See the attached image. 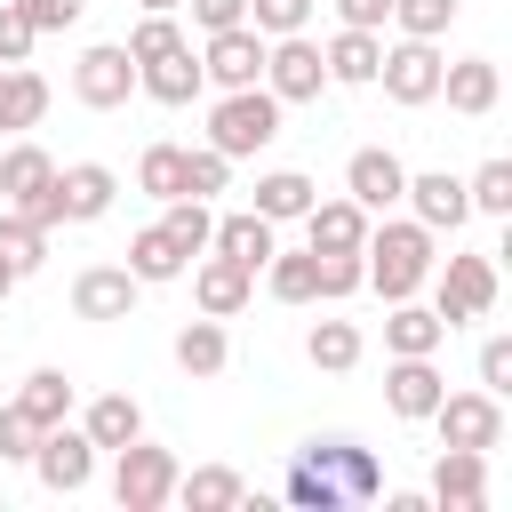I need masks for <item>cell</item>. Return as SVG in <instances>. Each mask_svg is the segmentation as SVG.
<instances>
[{
  "instance_id": "cell-37",
  "label": "cell",
  "mask_w": 512,
  "mask_h": 512,
  "mask_svg": "<svg viewBox=\"0 0 512 512\" xmlns=\"http://www.w3.org/2000/svg\"><path fill=\"white\" fill-rule=\"evenodd\" d=\"M128 272H136L144 288H160V280H184V256H176V240H168L160 224H144V232L128 240Z\"/></svg>"
},
{
  "instance_id": "cell-8",
  "label": "cell",
  "mask_w": 512,
  "mask_h": 512,
  "mask_svg": "<svg viewBox=\"0 0 512 512\" xmlns=\"http://www.w3.org/2000/svg\"><path fill=\"white\" fill-rule=\"evenodd\" d=\"M424 424L440 432V448H504V400L496 392H440V408Z\"/></svg>"
},
{
  "instance_id": "cell-41",
  "label": "cell",
  "mask_w": 512,
  "mask_h": 512,
  "mask_svg": "<svg viewBox=\"0 0 512 512\" xmlns=\"http://www.w3.org/2000/svg\"><path fill=\"white\" fill-rule=\"evenodd\" d=\"M184 192H192V200L232 192V160H224L216 144H184Z\"/></svg>"
},
{
  "instance_id": "cell-4",
  "label": "cell",
  "mask_w": 512,
  "mask_h": 512,
  "mask_svg": "<svg viewBox=\"0 0 512 512\" xmlns=\"http://www.w3.org/2000/svg\"><path fill=\"white\" fill-rule=\"evenodd\" d=\"M176 496V448H160V440H128V448H112V504L120 512H160Z\"/></svg>"
},
{
  "instance_id": "cell-52",
  "label": "cell",
  "mask_w": 512,
  "mask_h": 512,
  "mask_svg": "<svg viewBox=\"0 0 512 512\" xmlns=\"http://www.w3.org/2000/svg\"><path fill=\"white\" fill-rule=\"evenodd\" d=\"M8 288H16V272H8V264H0V296H8Z\"/></svg>"
},
{
  "instance_id": "cell-6",
  "label": "cell",
  "mask_w": 512,
  "mask_h": 512,
  "mask_svg": "<svg viewBox=\"0 0 512 512\" xmlns=\"http://www.w3.org/2000/svg\"><path fill=\"white\" fill-rule=\"evenodd\" d=\"M440 40H392L384 48V64H376V88L400 104V112H424V104H440Z\"/></svg>"
},
{
  "instance_id": "cell-49",
  "label": "cell",
  "mask_w": 512,
  "mask_h": 512,
  "mask_svg": "<svg viewBox=\"0 0 512 512\" xmlns=\"http://www.w3.org/2000/svg\"><path fill=\"white\" fill-rule=\"evenodd\" d=\"M200 32H224V24H248V0H184Z\"/></svg>"
},
{
  "instance_id": "cell-21",
  "label": "cell",
  "mask_w": 512,
  "mask_h": 512,
  "mask_svg": "<svg viewBox=\"0 0 512 512\" xmlns=\"http://www.w3.org/2000/svg\"><path fill=\"white\" fill-rule=\"evenodd\" d=\"M320 64H328V88H376V64H384V32L336 24V40L320 48Z\"/></svg>"
},
{
  "instance_id": "cell-38",
  "label": "cell",
  "mask_w": 512,
  "mask_h": 512,
  "mask_svg": "<svg viewBox=\"0 0 512 512\" xmlns=\"http://www.w3.org/2000/svg\"><path fill=\"white\" fill-rule=\"evenodd\" d=\"M280 496H288V504H304V512H344L336 480H328V472H320V464H312L304 448L288 456V480H280Z\"/></svg>"
},
{
  "instance_id": "cell-46",
  "label": "cell",
  "mask_w": 512,
  "mask_h": 512,
  "mask_svg": "<svg viewBox=\"0 0 512 512\" xmlns=\"http://www.w3.org/2000/svg\"><path fill=\"white\" fill-rule=\"evenodd\" d=\"M16 8H24L32 32H72V24L88 16V0H16Z\"/></svg>"
},
{
  "instance_id": "cell-3",
  "label": "cell",
  "mask_w": 512,
  "mask_h": 512,
  "mask_svg": "<svg viewBox=\"0 0 512 512\" xmlns=\"http://www.w3.org/2000/svg\"><path fill=\"white\" fill-rule=\"evenodd\" d=\"M0 208L32 216L40 232H56V224H64V200H56V160H48L32 136L0 152Z\"/></svg>"
},
{
  "instance_id": "cell-26",
  "label": "cell",
  "mask_w": 512,
  "mask_h": 512,
  "mask_svg": "<svg viewBox=\"0 0 512 512\" xmlns=\"http://www.w3.org/2000/svg\"><path fill=\"white\" fill-rule=\"evenodd\" d=\"M312 200H320V184H312L304 168H264V176H256V200H248V208H256L264 224H296V216H304Z\"/></svg>"
},
{
  "instance_id": "cell-23",
  "label": "cell",
  "mask_w": 512,
  "mask_h": 512,
  "mask_svg": "<svg viewBox=\"0 0 512 512\" xmlns=\"http://www.w3.org/2000/svg\"><path fill=\"white\" fill-rule=\"evenodd\" d=\"M296 224H304V248H360L376 216H368V208H360L352 192H336V200H312V208H304Z\"/></svg>"
},
{
  "instance_id": "cell-27",
  "label": "cell",
  "mask_w": 512,
  "mask_h": 512,
  "mask_svg": "<svg viewBox=\"0 0 512 512\" xmlns=\"http://www.w3.org/2000/svg\"><path fill=\"white\" fill-rule=\"evenodd\" d=\"M80 432L96 440V456H104V448H128V440L144 432V408H136V392H96V400L80 408Z\"/></svg>"
},
{
  "instance_id": "cell-2",
  "label": "cell",
  "mask_w": 512,
  "mask_h": 512,
  "mask_svg": "<svg viewBox=\"0 0 512 512\" xmlns=\"http://www.w3.org/2000/svg\"><path fill=\"white\" fill-rule=\"evenodd\" d=\"M280 112H288V104H280L264 80H256V88H224V96L208 104V144H216L224 160H256V152L280 136Z\"/></svg>"
},
{
  "instance_id": "cell-17",
  "label": "cell",
  "mask_w": 512,
  "mask_h": 512,
  "mask_svg": "<svg viewBox=\"0 0 512 512\" xmlns=\"http://www.w3.org/2000/svg\"><path fill=\"white\" fill-rule=\"evenodd\" d=\"M400 208H408L424 232H456V224L472 216V200H464V176H448V168H424V176H408Z\"/></svg>"
},
{
  "instance_id": "cell-51",
  "label": "cell",
  "mask_w": 512,
  "mask_h": 512,
  "mask_svg": "<svg viewBox=\"0 0 512 512\" xmlns=\"http://www.w3.org/2000/svg\"><path fill=\"white\" fill-rule=\"evenodd\" d=\"M136 8H144V16H176L184 0H136Z\"/></svg>"
},
{
  "instance_id": "cell-48",
  "label": "cell",
  "mask_w": 512,
  "mask_h": 512,
  "mask_svg": "<svg viewBox=\"0 0 512 512\" xmlns=\"http://www.w3.org/2000/svg\"><path fill=\"white\" fill-rule=\"evenodd\" d=\"M32 40H40V32L24 24V8H16V0H0V64H24V56H32Z\"/></svg>"
},
{
  "instance_id": "cell-45",
  "label": "cell",
  "mask_w": 512,
  "mask_h": 512,
  "mask_svg": "<svg viewBox=\"0 0 512 512\" xmlns=\"http://www.w3.org/2000/svg\"><path fill=\"white\" fill-rule=\"evenodd\" d=\"M32 448H40V424L8 400V408H0V464H32Z\"/></svg>"
},
{
  "instance_id": "cell-35",
  "label": "cell",
  "mask_w": 512,
  "mask_h": 512,
  "mask_svg": "<svg viewBox=\"0 0 512 512\" xmlns=\"http://www.w3.org/2000/svg\"><path fill=\"white\" fill-rule=\"evenodd\" d=\"M0 264H8L16 280H32V272L48 264V232H40L32 216H16V208H0Z\"/></svg>"
},
{
  "instance_id": "cell-1",
  "label": "cell",
  "mask_w": 512,
  "mask_h": 512,
  "mask_svg": "<svg viewBox=\"0 0 512 512\" xmlns=\"http://www.w3.org/2000/svg\"><path fill=\"white\" fill-rule=\"evenodd\" d=\"M360 264H368V288L384 296V304H400V296H416L424 280H432V264H440V232H424L416 216H376L368 224V240H360Z\"/></svg>"
},
{
  "instance_id": "cell-7",
  "label": "cell",
  "mask_w": 512,
  "mask_h": 512,
  "mask_svg": "<svg viewBox=\"0 0 512 512\" xmlns=\"http://www.w3.org/2000/svg\"><path fill=\"white\" fill-rule=\"evenodd\" d=\"M264 88H272L280 104H320V88H328L320 40H312V32H280V40H264Z\"/></svg>"
},
{
  "instance_id": "cell-39",
  "label": "cell",
  "mask_w": 512,
  "mask_h": 512,
  "mask_svg": "<svg viewBox=\"0 0 512 512\" xmlns=\"http://www.w3.org/2000/svg\"><path fill=\"white\" fill-rule=\"evenodd\" d=\"M464 200H472V216H512V160H480L464 176Z\"/></svg>"
},
{
  "instance_id": "cell-20",
  "label": "cell",
  "mask_w": 512,
  "mask_h": 512,
  "mask_svg": "<svg viewBox=\"0 0 512 512\" xmlns=\"http://www.w3.org/2000/svg\"><path fill=\"white\" fill-rule=\"evenodd\" d=\"M56 200H64V224H96V216H112L120 176L104 160H72V168H56Z\"/></svg>"
},
{
  "instance_id": "cell-50",
  "label": "cell",
  "mask_w": 512,
  "mask_h": 512,
  "mask_svg": "<svg viewBox=\"0 0 512 512\" xmlns=\"http://www.w3.org/2000/svg\"><path fill=\"white\" fill-rule=\"evenodd\" d=\"M336 24H360V32H384V24H392V0H336Z\"/></svg>"
},
{
  "instance_id": "cell-15",
  "label": "cell",
  "mask_w": 512,
  "mask_h": 512,
  "mask_svg": "<svg viewBox=\"0 0 512 512\" xmlns=\"http://www.w3.org/2000/svg\"><path fill=\"white\" fill-rule=\"evenodd\" d=\"M184 272H192V304H200L208 320H232V312L256 296V272H248V264H232V256H216V248H208V256H192Z\"/></svg>"
},
{
  "instance_id": "cell-5",
  "label": "cell",
  "mask_w": 512,
  "mask_h": 512,
  "mask_svg": "<svg viewBox=\"0 0 512 512\" xmlns=\"http://www.w3.org/2000/svg\"><path fill=\"white\" fill-rule=\"evenodd\" d=\"M432 312H440L448 328H464V320H488V312H496V264H488L480 248H464V256H440V264H432Z\"/></svg>"
},
{
  "instance_id": "cell-28",
  "label": "cell",
  "mask_w": 512,
  "mask_h": 512,
  "mask_svg": "<svg viewBox=\"0 0 512 512\" xmlns=\"http://www.w3.org/2000/svg\"><path fill=\"white\" fill-rule=\"evenodd\" d=\"M40 120H48V80H40L32 64H0V128L24 136V128H40Z\"/></svg>"
},
{
  "instance_id": "cell-9",
  "label": "cell",
  "mask_w": 512,
  "mask_h": 512,
  "mask_svg": "<svg viewBox=\"0 0 512 512\" xmlns=\"http://www.w3.org/2000/svg\"><path fill=\"white\" fill-rule=\"evenodd\" d=\"M32 480H40L48 496H80V488L96 480V440H88L80 424H48L40 448H32Z\"/></svg>"
},
{
  "instance_id": "cell-42",
  "label": "cell",
  "mask_w": 512,
  "mask_h": 512,
  "mask_svg": "<svg viewBox=\"0 0 512 512\" xmlns=\"http://www.w3.org/2000/svg\"><path fill=\"white\" fill-rule=\"evenodd\" d=\"M392 24H400V40H448L456 0H392Z\"/></svg>"
},
{
  "instance_id": "cell-11",
  "label": "cell",
  "mask_w": 512,
  "mask_h": 512,
  "mask_svg": "<svg viewBox=\"0 0 512 512\" xmlns=\"http://www.w3.org/2000/svg\"><path fill=\"white\" fill-rule=\"evenodd\" d=\"M200 80L224 96V88H256L264 80V32L256 24H224V32H208V48H200Z\"/></svg>"
},
{
  "instance_id": "cell-31",
  "label": "cell",
  "mask_w": 512,
  "mask_h": 512,
  "mask_svg": "<svg viewBox=\"0 0 512 512\" xmlns=\"http://www.w3.org/2000/svg\"><path fill=\"white\" fill-rule=\"evenodd\" d=\"M360 352H368V336H360L352 320H312V328H304V360H312V368H328V376L360 368Z\"/></svg>"
},
{
  "instance_id": "cell-47",
  "label": "cell",
  "mask_w": 512,
  "mask_h": 512,
  "mask_svg": "<svg viewBox=\"0 0 512 512\" xmlns=\"http://www.w3.org/2000/svg\"><path fill=\"white\" fill-rule=\"evenodd\" d=\"M480 392H496V400L512 392V336H488L480 344Z\"/></svg>"
},
{
  "instance_id": "cell-36",
  "label": "cell",
  "mask_w": 512,
  "mask_h": 512,
  "mask_svg": "<svg viewBox=\"0 0 512 512\" xmlns=\"http://www.w3.org/2000/svg\"><path fill=\"white\" fill-rule=\"evenodd\" d=\"M136 192L144 200H184V144H144L136 152Z\"/></svg>"
},
{
  "instance_id": "cell-16",
  "label": "cell",
  "mask_w": 512,
  "mask_h": 512,
  "mask_svg": "<svg viewBox=\"0 0 512 512\" xmlns=\"http://www.w3.org/2000/svg\"><path fill=\"white\" fill-rule=\"evenodd\" d=\"M440 392H448V376L432 368V352H408V360L384 368V408H392L400 424H424V416L440 408Z\"/></svg>"
},
{
  "instance_id": "cell-25",
  "label": "cell",
  "mask_w": 512,
  "mask_h": 512,
  "mask_svg": "<svg viewBox=\"0 0 512 512\" xmlns=\"http://www.w3.org/2000/svg\"><path fill=\"white\" fill-rule=\"evenodd\" d=\"M440 344H448V320H440L432 304H416V296L384 304V352H392V360H408V352H440Z\"/></svg>"
},
{
  "instance_id": "cell-30",
  "label": "cell",
  "mask_w": 512,
  "mask_h": 512,
  "mask_svg": "<svg viewBox=\"0 0 512 512\" xmlns=\"http://www.w3.org/2000/svg\"><path fill=\"white\" fill-rule=\"evenodd\" d=\"M160 232L176 240V256L192 264V256H208V232H216V200H160Z\"/></svg>"
},
{
  "instance_id": "cell-14",
  "label": "cell",
  "mask_w": 512,
  "mask_h": 512,
  "mask_svg": "<svg viewBox=\"0 0 512 512\" xmlns=\"http://www.w3.org/2000/svg\"><path fill=\"white\" fill-rule=\"evenodd\" d=\"M344 192H352L368 216H384V208H400V192H408V160L384 152V144H360V152L344 160Z\"/></svg>"
},
{
  "instance_id": "cell-29",
  "label": "cell",
  "mask_w": 512,
  "mask_h": 512,
  "mask_svg": "<svg viewBox=\"0 0 512 512\" xmlns=\"http://www.w3.org/2000/svg\"><path fill=\"white\" fill-rule=\"evenodd\" d=\"M168 352H176V368H184V376H224L232 336H224V320H208V312H200V320H184V328H176V344H168Z\"/></svg>"
},
{
  "instance_id": "cell-40",
  "label": "cell",
  "mask_w": 512,
  "mask_h": 512,
  "mask_svg": "<svg viewBox=\"0 0 512 512\" xmlns=\"http://www.w3.org/2000/svg\"><path fill=\"white\" fill-rule=\"evenodd\" d=\"M312 272H320V296H328V304L368 288V264H360V248H312Z\"/></svg>"
},
{
  "instance_id": "cell-34",
  "label": "cell",
  "mask_w": 512,
  "mask_h": 512,
  "mask_svg": "<svg viewBox=\"0 0 512 512\" xmlns=\"http://www.w3.org/2000/svg\"><path fill=\"white\" fill-rule=\"evenodd\" d=\"M16 408H24L40 432L64 424V416H72V376H64V368H32V376L16 384Z\"/></svg>"
},
{
  "instance_id": "cell-10",
  "label": "cell",
  "mask_w": 512,
  "mask_h": 512,
  "mask_svg": "<svg viewBox=\"0 0 512 512\" xmlns=\"http://www.w3.org/2000/svg\"><path fill=\"white\" fill-rule=\"evenodd\" d=\"M72 96H80L88 112H120V104L136 96V56H128L120 40L80 48V64H72Z\"/></svg>"
},
{
  "instance_id": "cell-19",
  "label": "cell",
  "mask_w": 512,
  "mask_h": 512,
  "mask_svg": "<svg viewBox=\"0 0 512 512\" xmlns=\"http://www.w3.org/2000/svg\"><path fill=\"white\" fill-rule=\"evenodd\" d=\"M440 96H448V112H464V120H488V112H496V96H504V72H496V56H456V64H440Z\"/></svg>"
},
{
  "instance_id": "cell-33",
  "label": "cell",
  "mask_w": 512,
  "mask_h": 512,
  "mask_svg": "<svg viewBox=\"0 0 512 512\" xmlns=\"http://www.w3.org/2000/svg\"><path fill=\"white\" fill-rule=\"evenodd\" d=\"M264 288L280 304H320V272H312V248H272L264 256Z\"/></svg>"
},
{
  "instance_id": "cell-43",
  "label": "cell",
  "mask_w": 512,
  "mask_h": 512,
  "mask_svg": "<svg viewBox=\"0 0 512 512\" xmlns=\"http://www.w3.org/2000/svg\"><path fill=\"white\" fill-rule=\"evenodd\" d=\"M120 48H128L136 64H152V56H168V48H184V24H176V16H136V32H128Z\"/></svg>"
},
{
  "instance_id": "cell-13",
  "label": "cell",
  "mask_w": 512,
  "mask_h": 512,
  "mask_svg": "<svg viewBox=\"0 0 512 512\" xmlns=\"http://www.w3.org/2000/svg\"><path fill=\"white\" fill-rule=\"evenodd\" d=\"M304 456L336 480V496L344 504H368V496H384V472H376V456L352 440V432H328V440H304Z\"/></svg>"
},
{
  "instance_id": "cell-44",
  "label": "cell",
  "mask_w": 512,
  "mask_h": 512,
  "mask_svg": "<svg viewBox=\"0 0 512 512\" xmlns=\"http://www.w3.org/2000/svg\"><path fill=\"white\" fill-rule=\"evenodd\" d=\"M312 8H320V0H248V24H256L264 40H280V32H304Z\"/></svg>"
},
{
  "instance_id": "cell-18",
  "label": "cell",
  "mask_w": 512,
  "mask_h": 512,
  "mask_svg": "<svg viewBox=\"0 0 512 512\" xmlns=\"http://www.w3.org/2000/svg\"><path fill=\"white\" fill-rule=\"evenodd\" d=\"M136 296H144V280H136L128 264H88V272L72 280V312H80V320H128Z\"/></svg>"
},
{
  "instance_id": "cell-12",
  "label": "cell",
  "mask_w": 512,
  "mask_h": 512,
  "mask_svg": "<svg viewBox=\"0 0 512 512\" xmlns=\"http://www.w3.org/2000/svg\"><path fill=\"white\" fill-rule=\"evenodd\" d=\"M424 504L432 512H488V448H440Z\"/></svg>"
},
{
  "instance_id": "cell-22",
  "label": "cell",
  "mask_w": 512,
  "mask_h": 512,
  "mask_svg": "<svg viewBox=\"0 0 512 512\" xmlns=\"http://www.w3.org/2000/svg\"><path fill=\"white\" fill-rule=\"evenodd\" d=\"M136 88H144L152 104H168V112H176V104H192V96L208 88V80H200V48L184 40V48L152 56V64H136Z\"/></svg>"
},
{
  "instance_id": "cell-32",
  "label": "cell",
  "mask_w": 512,
  "mask_h": 512,
  "mask_svg": "<svg viewBox=\"0 0 512 512\" xmlns=\"http://www.w3.org/2000/svg\"><path fill=\"white\" fill-rule=\"evenodd\" d=\"M176 496L192 512H232V504H248V480L232 464H200V472H176Z\"/></svg>"
},
{
  "instance_id": "cell-24",
  "label": "cell",
  "mask_w": 512,
  "mask_h": 512,
  "mask_svg": "<svg viewBox=\"0 0 512 512\" xmlns=\"http://www.w3.org/2000/svg\"><path fill=\"white\" fill-rule=\"evenodd\" d=\"M208 248H216V256H232V264H248V272H264V256L280 248V224H264L256 208H232V216H216Z\"/></svg>"
}]
</instances>
